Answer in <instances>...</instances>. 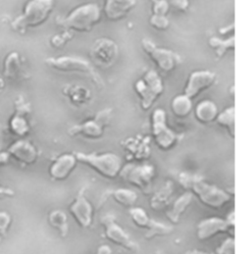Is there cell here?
<instances>
[{
  "mask_svg": "<svg viewBox=\"0 0 251 254\" xmlns=\"http://www.w3.org/2000/svg\"><path fill=\"white\" fill-rule=\"evenodd\" d=\"M217 83V75L211 71L201 70L192 72L187 82L184 94L191 100L197 97L201 92L209 89Z\"/></svg>",
  "mask_w": 251,
  "mask_h": 254,
  "instance_id": "obj_14",
  "label": "cell"
},
{
  "mask_svg": "<svg viewBox=\"0 0 251 254\" xmlns=\"http://www.w3.org/2000/svg\"><path fill=\"white\" fill-rule=\"evenodd\" d=\"M216 254H235V240L233 237L225 240L216 250Z\"/></svg>",
  "mask_w": 251,
  "mask_h": 254,
  "instance_id": "obj_36",
  "label": "cell"
},
{
  "mask_svg": "<svg viewBox=\"0 0 251 254\" xmlns=\"http://www.w3.org/2000/svg\"><path fill=\"white\" fill-rule=\"evenodd\" d=\"M149 25L156 31L165 32L170 27V21H169L167 16L152 14L149 18Z\"/></svg>",
  "mask_w": 251,
  "mask_h": 254,
  "instance_id": "obj_34",
  "label": "cell"
},
{
  "mask_svg": "<svg viewBox=\"0 0 251 254\" xmlns=\"http://www.w3.org/2000/svg\"><path fill=\"white\" fill-rule=\"evenodd\" d=\"M145 230H146V232L144 234V238L147 241H149L154 238L166 237V236L171 235L174 231V227L171 225H167L162 222H158L156 220L151 219L149 225L147 226V228Z\"/></svg>",
  "mask_w": 251,
  "mask_h": 254,
  "instance_id": "obj_27",
  "label": "cell"
},
{
  "mask_svg": "<svg viewBox=\"0 0 251 254\" xmlns=\"http://www.w3.org/2000/svg\"><path fill=\"white\" fill-rule=\"evenodd\" d=\"M12 218L6 212L0 211V234H5L11 226Z\"/></svg>",
  "mask_w": 251,
  "mask_h": 254,
  "instance_id": "obj_37",
  "label": "cell"
},
{
  "mask_svg": "<svg viewBox=\"0 0 251 254\" xmlns=\"http://www.w3.org/2000/svg\"><path fill=\"white\" fill-rule=\"evenodd\" d=\"M48 223L51 227L58 230L62 238H66L69 234V224L67 215L61 210H53L48 215Z\"/></svg>",
  "mask_w": 251,
  "mask_h": 254,
  "instance_id": "obj_29",
  "label": "cell"
},
{
  "mask_svg": "<svg viewBox=\"0 0 251 254\" xmlns=\"http://www.w3.org/2000/svg\"><path fill=\"white\" fill-rule=\"evenodd\" d=\"M63 94L76 106L84 105L91 99L89 89L83 85H67L63 88Z\"/></svg>",
  "mask_w": 251,
  "mask_h": 254,
  "instance_id": "obj_22",
  "label": "cell"
},
{
  "mask_svg": "<svg viewBox=\"0 0 251 254\" xmlns=\"http://www.w3.org/2000/svg\"><path fill=\"white\" fill-rule=\"evenodd\" d=\"M22 61L18 52H10L3 62V76L9 80H16L21 76Z\"/></svg>",
  "mask_w": 251,
  "mask_h": 254,
  "instance_id": "obj_23",
  "label": "cell"
},
{
  "mask_svg": "<svg viewBox=\"0 0 251 254\" xmlns=\"http://www.w3.org/2000/svg\"><path fill=\"white\" fill-rule=\"evenodd\" d=\"M119 175L125 182L148 194L151 191L156 171L150 164L128 163L122 167Z\"/></svg>",
  "mask_w": 251,
  "mask_h": 254,
  "instance_id": "obj_8",
  "label": "cell"
},
{
  "mask_svg": "<svg viewBox=\"0 0 251 254\" xmlns=\"http://www.w3.org/2000/svg\"><path fill=\"white\" fill-rule=\"evenodd\" d=\"M174 192V186L171 181H167L164 186L154 193L150 200V206L153 210H162L166 208Z\"/></svg>",
  "mask_w": 251,
  "mask_h": 254,
  "instance_id": "obj_25",
  "label": "cell"
},
{
  "mask_svg": "<svg viewBox=\"0 0 251 254\" xmlns=\"http://www.w3.org/2000/svg\"><path fill=\"white\" fill-rule=\"evenodd\" d=\"M92 63L101 68L112 66L119 56V46L114 41L101 38L96 40L89 51Z\"/></svg>",
  "mask_w": 251,
  "mask_h": 254,
  "instance_id": "obj_11",
  "label": "cell"
},
{
  "mask_svg": "<svg viewBox=\"0 0 251 254\" xmlns=\"http://www.w3.org/2000/svg\"><path fill=\"white\" fill-rule=\"evenodd\" d=\"M235 217L234 212L228 215L226 219L207 218L200 221L196 227V237L199 241H207L219 234L234 232Z\"/></svg>",
  "mask_w": 251,
  "mask_h": 254,
  "instance_id": "obj_13",
  "label": "cell"
},
{
  "mask_svg": "<svg viewBox=\"0 0 251 254\" xmlns=\"http://www.w3.org/2000/svg\"><path fill=\"white\" fill-rule=\"evenodd\" d=\"M140 107L146 111L149 110L164 92V84L160 75L154 71H147L133 85Z\"/></svg>",
  "mask_w": 251,
  "mask_h": 254,
  "instance_id": "obj_6",
  "label": "cell"
},
{
  "mask_svg": "<svg viewBox=\"0 0 251 254\" xmlns=\"http://www.w3.org/2000/svg\"><path fill=\"white\" fill-rule=\"evenodd\" d=\"M101 224L104 227V235L108 241L128 252H136L138 250L137 244L116 222L113 215H104L101 218Z\"/></svg>",
  "mask_w": 251,
  "mask_h": 254,
  "instance_id": "obj_12",
  "label": "cell"
},
{
  "mask_svg": "<svg viewBox=\"0 0 251 254\" xmlns=\"http://www.w3.org/2000/svg\"><path fill=\"white\" fill-rule=\"evenodd\" d=\"M128 214H129V217H130L131 221L133 222V224L140 229H146L150 223L151 218H149L147 213L144 211L142 208L131 207L128 211Z\"/></svg>",
  "mask_w": 251,
  "mask_h": 254,
  "instance_id": "obj_32",
  "label": "cell"
},
{
  "mask_svg": "<svg viewBox=\"0 0 251 254\" xmlns=\"http://www.w3.org/2000/svg\"><path fill=\"white\" fill-rule=\"evenodd\" d=\"M73 37L74 34L72 32L65 30L63 33L53 36L50 40V44L54 48H63L67 43L72 41Z\"/></svg>",
  "mask_w": 251,
  "mask_h": 254,
  "instance_id": "obj_33",
  "label": "cell"
},
{
  "mask_svg": "<svg viewBox=\"0 0 251 254\" xmlns=\"http://www.w3.org/2000/svg\"><path fill=\"white\" fill-rule=\"evenodd\" d=\"M78 162L88 166L107 179H115L123 167V161L115 153H84L76 152Z\"/></svg>",
  "mask_w": 251,
  "mask_h": 254,
  "instance_id": "obj_5",
  "label": "cell"
},
{
  "mask_svg": "<svg viewBox=\"0 0 251 254\" xmlns=\"http://www.w3.org/2000/svg\"><path fill=\"white\" fill-rule=\"evenodd\" d=\"M78 160L75 154L60 155L49 167V176L55 181L66 180L76 168Z\"/></svg>",
  "mask_w": 251,
  "mask_h": 254,
  "instance_id": "obj_19",
  "label": "cell"
},
{
  "mask_svg": "<svg viewBox=\"0 0 251 254\" xmlns=\"http://www.w3.org/2000/svg\"><path fill=\"white\" fill-rule=\"evenodd\" d=\"M151 134L155 144L164 151L172 149L180 139V135L168 126L166 112L161 108L151 115Z\"/></svg>",
  "mask_w": 251,
  "mask_h": 254,
  "instance_id": "obj_7",
  "label": "cell"
},
{
  "mask_svg": "<svg viewBox=\"0 0 251 254\" xmlns=\"http://www.w3.org/2000/svg\"><path fill=\"white\" fill-rule=\"evenodd\" d=\"M192 110L193 105L191 99L184 93L175 96L171 101V111L177 118H187L190 115Z\"/></svg>",
  "mask_w": 251,
  "mask_h": 254,
  "instance_id": "obj_24",
  "label": "cell"
},
{
  "mask_svg": "<svg viewBox=\"0 0 251 254\" xmlns=\"http://www.w3.org/2000/svg\"><path fill=\"white\" fill-rule=\"evenodd\" d=\"M215 121L228 131L232 138L235 137V108L233 106L219 113Z\"/></svg>",
  "mask_w": 251,
  "mask_h": 254,
  "instance_id": "obj_30",
  "label": "cell"
},
{
  "mask_svg": "<svg viewBox=\"0 0 251 254\" xmlns=\"http://www.w3.org/2000/svg\"><path fill=\"white\" fill-rule=\"evenodd\" d=\"M101 20V10L97 4L86 3L78 6L65 17L57 18V25L66 31L88 33Z\"/></svg>",
  "mask_w": 251,
  "mask_h": 254,
  "instance_id": "obj_3",
  "label": "cell"
},
{
  "mask_svg": "<svg viewBox=\"0 0 251 254\" xmlns=\"http://www.w3.org/2000/svg\"><path fill=\"white\" fill-rule=\"evenodd\" d=\"M9 128L13 134L24 137L30 131V125L25 115L15 113L9 122Z\"/></svg>",
  "mask_w": 251,
  "mask_h": 254,
  "instance_id": "obj_31",
  "label": "cell"
},
{
  "mask_svg": "<svg viewBox=\"0 0 251 254\" xmlns=\"http://www.w3.org/2000/svg\"><path fill=\"white\" fill-rule=\"evenodd\" d=\"M193 195L190 192H186L179 196L172 204V206L166 211L167 219L171 224H178L182 215L191 204Z\"/></svg>",
  "mask_w": 251,
  "mask_h": 254,
  "instance_id": "obj_21",
  "label": "cell"
},
{
  "mask_svg": "<svg viewBox=\"0 0 251 254\" xmlns=\"http://www.w3.org/2000/svg\"><path fill=\"white\" fill-rule=\"evenodd\" d=\"M185 254H208V253H205V252H200V251H195V250H193V251H188V252H187Z\"/></svg>",
  "mask_w": 251,
  "mask_h": 254,
  "instance_id": "obj_40",
  "label": "cell"
},
{
  "mask_svg": "<svg viewBox=\"0 0 251 254\" xmlns=\"http://www.w3.org/2000/svg\"><path fill=\"white\" fill-rule=\"evenodd\" d=\"M172 5L179 11L185 12L189 7V0H172Z\"/></svg>",
  "mask_w": 251,
  "mask_h": 254,
  "instance_id": "obj_38",
  "label": "cell"
},
{
  "mask_svg": "<svg viewBox=\"0 0 251 254\" xmlns=\"http://www.w3.org/2000/svg\"><path fill=\"white\" fill-rule=\"evenodd\" d=\"M69 211L80 227L87 229L91 226L93 220V208L91 203L85 197L83 190L79 192L74 202L70 205Z\"/></svg>",
  "mask_w": 251,
  "mask_h": 254,
  "instance_id": "obj_15",
  "label": "cell"
},
{
  "mask_svg": "<svg viewBox=\"0 0 251 254\" xmlns=\"http://www.w3.org/2000/svg\"><path fill=\"white\" fill-rule=\"evenodd\" d=\"M4 86H5V84H4V82L0 79V93H1V91L3 90V88H4Z\"/></svg>",
  "mask_w": 251,
  "mask_h": 254,
  "instance_id": "obj_41",
  "label": "cell"
},
{
  "mask_svg": "<svg viewBox=\"0 0 251 254\" xmlns=\"http://www.w3.org/2000/svg\"><path fill=\"white\" fill-rule=\"evenodd\" d=\"M2 131H3V128H2L1 124H0V137H1V135H2Z\"/></svg>",
  "mask_w": 251,
  "mask_h": 254,
  "instance_id": "obj_42",
  "label": "cell"
},
{
  "mask_svg": "<svg viewBox=\"0 0 251 254\" xmlns=\"http://www.w3.org/2000/svg\"><path fill=\"white\" fill-rule=\"evenodd\" d=\"M152 1V14L167 16L170 4L167 0H151Z\"/></svg>",
  "mask_w": 251,
  "mask_h": 254,
  "instance_id": "obj_35",
  "label": "cell"
},
{
  "mask_svg": "<svg viewBox=\"0 0 251 254\" xmlns=\"http://www.w3.org/2000/svg\"><path fill=\"white\" fill-rule=\"evenodd\" d=\"M124 148L131 159L143 162L150 156V138L140 135L129 137L124 141Z\"/></svg>",
  "mask_w": 251,
  "mask_h": 254,
  "instance_id": "obj_17",
  "label": "cell"
},
{
  "mask_svg": "<svg viewBox=\"0 0 251 254\" xmlns=\"http://www.w3.org/2000/svg\"><path fill=\"white\" fill-rule=\"evenodd\" d=\"M45 64L52 70L61 73H76L87 76L95 85L102 87L104 83L92 64L84 58L75 56L49 57L45 59Z\"/></svg>",
  "mask_w": 251,
  "mask_h": 254,
  "instance_id": "obj_4",
  "label": "cell"
},
{
  "mask_svg": "<svg viewBox=\"0 0 251 254\" xmlns=\"http://www.w3.org/2000/svg\"><path fill=\"white\" fill-rule=\"evenodd\" d=\"M95 254H112V250L107 245H103L97 249Z\"/></svg>",
  "mask_w": 251,
  "mask_h": 254,
  "instance_id": "obj_39",
  "label": "cell"
},
{
  "mask_svg": "<svg viewBox=\"0 0 251 254\" xmlns=\"http://www.w3.org/2000/svg\"><path fill=\"white\" fill-rule=\"evenodd\" d=\"M178 181L188 192L195 195L204 206L211 209H220L232 200V195L227 190L210 185L198 175L183 172L179 174Z\"/></svg>",
  "mask_w": 251,
  "mask_h": 254,
  "instance_id": "obj_1",
  "label": "cell"
},
{
  "mask_svg": "<svg viewBox=\"0 0 251 254\" xmlns=\"http://www.w3.org/2000/svg\"><path fill=\"white\" fill-rule=\"evenodd\" d=\"M111 119L112 109L106 108L99 111L92 119L70 127L68 133L71 136L81 135L88 139H99L103 136L104 130L109 126Z\"/></svg>",
  "mask_w": 251,
  "mask_h": 254,
  "instance_id": "obj_9",
  "label": "cell"
},
{
  "mask_svg": "<svg viewBox=\"0 0 251 254\" xmlns=\"http://www.w3.org/2000/svg\"><path fill=\"white\" fill-rule=\"evenodd\" d=\"M141 47L155 66L163 73H171L182 63V57L175 51L157 46L152 41L143 39Z\"/></svg>",
  "mask_w": 251,
  "mask_h": 254,
  "instance_id": "obj_10",
  "label": "cell"
},
{
  "mask_svg": "<svg viewBox=\"0 0 251 254\" xmlns=\"http://www.w3.org/2000/svg\"><path fill=\"white\" fill-rule=\"evenodd\" d=\"M136 0H105L103 14L110 22H119L135 8Z\"/></svg>",
  "mask_w": 251,
  "mask_h": 254,
  "instance_id": "obj_16",
  "label": "cell"
},
{
  "mask_svg": "<svg viewBox=\"0 0 251 254\" xmlns=\"http://www.w3.org/2000/svg\"><path fill=\"white\" fill-rule=\"evenodd\" d=\"M7 153L18 162L26 165L34 164L37 161L39 155L37 148L31 142L24 139H20L14 142L8 148Z\"/></svg>",
  "mask_w": 251,
  "mask_h": 254,
  "instance_id": "obj_18",
  "label": "cell"
},
{
  "mask_svg": "<svg viewBox=\"0 0 251 254\" xmlns=\"http://www.w3.org/2000/svg\"><path fill=\"white\" fill-rule=\"evenodd\" d=\"M110 196L114 201L126 208L133 207L137 200V194L128 189H117L110 191Z\"/></svg>",
  "mask_w": 251,
  "mask_h": 254,
  "instance_id": "obj_28",
  "label": "cell"
},
{
  "mask_svg": "<svg viewBox=\"0 0 251 254\" xmlns=\"http://www.w3.org/2000/svg\"><path fill=\"white\" fill-rule=\"evenodd\" d=\"M219 114L217 105L212 100H202L194 108V117L200 124H210L214 122Z\"/></svg>",
  "mask_w": 251,
  "mask_h": 254,
  "instance_id": "obj_20",
  "label": "cell"
},
{
  "mask_svg": "<svg viewBox=\"0 0 251 254\" xmlns=\"http://www.w3.org/2000/svg\"><path fill=\"white\" fill-rule=\"evenodd\" d=\"M54 4L55 0H28L23 12L12 21V30L23 34L42 26L53 12Z\"/></svg>",
  "mask_w": 251,
  "mask_h": 254,
  "instance_id": "obj_2",
  "label": "cell"
},
{
  "mask_svg": "<svg viewBox=\"0 0 251 254\" xmlns=\"http://www.w3.org/2000/svg\"><path fill=\"white\" fill-rule=\"evenodd\" d=\"M208 45L212 48L218 57L225 56L228 52L234 51L236 48L235 36L227 39H221L219 37H211L208 40Z\"/></svg>",
  "mask_w": 251,
  "mask_h": 254,
  "instance_id": "obj_26",
  "label": "cell"
}]
</instances>
